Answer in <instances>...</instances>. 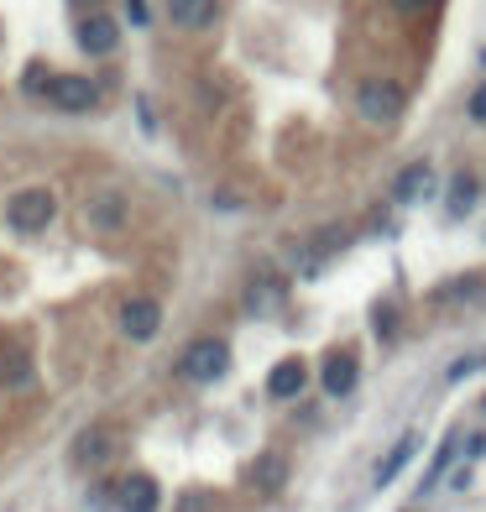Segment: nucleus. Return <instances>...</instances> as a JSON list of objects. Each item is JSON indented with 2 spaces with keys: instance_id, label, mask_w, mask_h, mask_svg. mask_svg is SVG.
<instances>
[{
  "instance_id": "obj_21",
  "label": "nucleus",
  "mask_w": 486,
  "mask_h": 512,
  "mask_svg": "<svg viewBox=\"0 0 486 512\" xmlns=\"http://www.w3.org/2000/svg\"><path fill=\"white\" fill-rule=\"evenodd\" d=\"M398 11H424V6H434V0H392Z\"/></svg>"
},
{
  "instance_id": "obj_17",
  "label": "nucleus",
  "mask_w": 486,
  "mask_h": 512,
  "mask_svg": "<svg viewBox=\"0 0 486 512\" xmlns=\"http://www.w3.org/2000/svg\"><path fill=\"white\" fill-rule=\"evenodd\" d=\"M476 288H481V277L471 272V277H460V283H450V288H439V293H434V304H455V298H471Z\"/></svg>"
},
{
  "instance_id": "obj_3",
  "label": "nucleus",
  "mask_w": 486,
  "mask_h": 512,
  "mask_svg": "<svg viewBox=\"0 0 486 512\" xmlns=\"http://www.w3.org/2000/svg\"><path fill=\"white\" fill-rule=\"evenodd\" d=\"M115 439H121V429H115V424H89V429H79V439L68 445V465H74V471H95V465L110 460Z\"/></svg>"
},
{
  "instance_id": "obj_9",
  "label": "nucleus",
  "mask_w": 486,
  "mask_h": 512,
  "mask_svg": "<svg viewBox=\"0 0 486 512\" xmlns=\"http://www.w3.org/2000/svg\"><path fill=\"white\" fill-rule=\"evenodd\" d=\"M168 21L178 32H210L220 21V0H168Z\"/></svg>"
},
{
  "instance_id": "obj_7",
  "label": "nucleus",
  "mask_w": 486,
  "mask_h": 512,
  "mask_svg": "<svg viewBox=\"0 0 486 512\" xmlns=\"http://www.w3.org/2000/svg\"><path fill=\"white\" fill-rule=\"evenodd\" d=\"M241 309L251 314V319H272L277 309H283V277H251L246 283V293H241Z\"/></svg>"
},
{
  "instance_id": "obj_14",
  "label": "nucleus",
  "mask_w": 486,
  "mask_h": 512,
  "mask_svg": "<svg viewBox=\"0 0 486 512\" xmlns=\"http://www.w3.org/2000/svg\"><path fill=\"white\" fill-rule=\"evenodd\" d=\"M392 194H398V199H424L429 194V162H408V168L398 173V183H392Z\"/></svg>"
},
{
  "instance_id": "obj_6",
  "label": "nucleus",
  "mask_w": 486,
  "mask_h": 512,
  "mask_svg": "<svg viewBox=\"0 0 486 512\" xmlns=\"http://www.w3.org/2000/svg\"><path fill=\"white\" fill-rule=\"evenodd\" d=\"M79 48L89 53V58H105V53H115V42H121V21H115V16H84L79 21Z\"/></svg>"
},
{
  "instance_id": "obj_19",
  "label": "nucleus",
  "mask_w": 486,
  "mask_h": 512,
  "mask_svg": "<svg viewBox=\"0 0 486 512\" xmlns=\"http://www.w3.org/2000/svg\"><path fill=\"white\" fill-rule=\"evenodd\" d=\"M126 16L136 21V27H147V0H126Z\"/></svg>"
},
{
  "instance_id": "obj_11",
  "label": "nucleus",
  "mask_w": 486,
  "mask_h": 512,
  "mask_svg": "<svg viewBox=\"0 0 486 512\" xmlns=\"http://www.w3.org/2000/svg\"><path fill=\"white\" fill-rule=\"evenodd\" d=\"M356 377H361V366H356V356H345V351H335L330 361L319 366V382H324V392H330V398L356 392Z\"/></svg>"
},
{
  "instance_id": "obj_12",
  "label": "nucleus",
  "mask_w": 486,
  "mask_h": 512,
  "mask_svg": "<svg viewBox=\"0 0 486 512\" xmlns=\"http://www.w3.org/2000/svg\"><path fill=\"white\" fill-rule=\"evenodd\" d=\"M304 382H309V366H304V361H277L272 377H267V392L288 403V398H298V392H304Z\"/></svg>"
},
{
  "instance_id": "obj_15",
  "label": "nucleus",
  "mask_w": 486,
  "mask_h": 512,
  "mask_svg": "<svg viewBox=\"0 0 486 512\" xmlns=\"http://www.w3.org/2000/svg\"><path fill=\"white\" fill-rule=\"evenodd\" d=\"M413 450H419V439H413V434H403V439H398V445H392V450H387V460L377 465V486H392V476H398V471H403V465L413 460Z\"/></svg>"
},
{
  "instance_id": "obj_10",
  "label": "nucleus",
  "mask_w": 486,
  "mask_h": 512,
  "mask_svg": "<svg viewBox=\"0 0 486 512\" xmlns=\"http://www.w3.org/2000/svg\"><path fill=\"white\" fill-rule=\"evenodd\" d=\"M157 502H162V492H157L152 476H126L115 486V507L121 512H157Z\"/></svg>"
},
{
  "instance_id": "obj_5",
  "label": "nucleus",
  "mask_w": 486,
  "mask_h": 512,
  "mask_svg": "<svg viewBox=\"0 0 486 512\" xmlns=\"http://www.w3.org/2000/svg\"><path fill=\"white\" fill-rule=\"evenodd\" d=\"M53 215H58V199L48 189H27V194L11 199V225L27 230V236H32V230H48Z\"/></svg>"
},
{
  "instance_id": "obj_22",
  "label": "nucleus",
  "mask_w": 486,
  "mask_h": 512,
  "mask_svg": "<svg viewBox=\"0 0 486 512\" xmlns=\"http://www.w3.org/2000/svg\"><path fill=\"white\" fill-rule=\"evenodd\" d=\"M68 6H95V0H68Z\"/></svg>"
},
{
  "instance_id": "obj_2",
  "label": "nucleus",
  "mask_w": 486,
  "mask_h": 512,
  "mask_svg": "<svg viewBox=\"0 0 486 512\" xmlns=\"http://www.w3.org/2000/svg\"><path fill=\"white\" fill-rule=\"evenodd\" d=\"M225 366H230V345H225L220 335H204V340H194V345H183L178 377H183V382H220Z\"/></svg>"
},
{
  "instance_id": "obj_18",
  "label": "nucleus",
  "mask_w": 486,
  "mask_h": 512,
  "mask_svg": "<svg viewBox=\"0 0 486 512\" xmlns=\"http://www.w3.org/2000/svg\"><path fill=\"white\" fill-rule=\"evenodd\" d=\"M272 481H283V460H262L257 465V486H272Z\"/></svg>"
},
{
  "instance_id": "obj_20",
  "label": "nucleus",
  "mask_w": 486,
  "mask_h": 512,
  "mask_svg": "<svg viewBox=\"0 0 486 512\" xmlns=\"http://www.w3.org/2000/svg\"><path fill=\"white\" fill-rule=\"evenodd\" d=\"M471 121H486V84L471 95Z\"/></svg>"
},
{
  "instance_id": "obj_13",
  "label": "nucleus",
  "mask_w": 486,
  "mask_h": 512,
  "mask_svg": "<svg viewBox=\"0 0 486 512\" xmlns=\"http://www.w3.org/2000/svg\"><path fill=\"white\" fill-rule=\"evenodd\" d=\"M121 220H126V194H100L95 199V209H89V225L95 230H121Z\"/></svg>"
},
{
  "instance_id": "obj_16",
  "label": "nucleus",
  "mask_w": 486,
  "mask_h": 512,
  "mask_svg": "<svg viewBox=\"0 0 486 512\" xmlns=\"http://www.w3.org/2000/svg\"><path fill=\"white\" fill-rule=\"evenodd\" d=\"M471 204H476V173H455V183H450V215H466Z\"/></svg>"
},
{
  "instance_id": "obj_8",
  "label": "nucleus",
  "mask_w": 486,
  "mask_h": 512,
  "mask_svg": "<svg viewBox=\"0 0 486 512\" xmlns=\"http://www.w3.org/2000/svg\"><path fill=\"white\" fill-rule=\"evenodd\" d=\"M157 330H162V309L152 298H126L121 304V335L126 340H152Z\"/></svg>"
},
{
  "instance_id": "obj_4",
  "label": "nucleus",
  "mask_w": 486,
  "mask_h": 512,
  "mask_svg": "<svg viewBox=\"0 0 486 512\" xmlns=\"http://www.w3.org/2000/svg\"><path fill=\"white\" fill-rule=\"evenodd\" d=\"M48 100H53L58 110L89 115V110L100 105V84H95V79H84V74H58V79L48 84Z\"/></svg>"
},
{
  "instance_id": "obj_1",
  "label": "nucleus",
  "mask_w": 486,
  "mask_h": 512,
  "mask_svg": "<svg viewBox=\"0 0 486 512\" xmlns=\"http://www.w3.org/2000/svg\"><path fill=\"white\" fill-rule=\"evenodd\" d=\"M356 115L366 126H377V131H387V126H398L403 121V110H408V95L392 79H361L356 84Z\"/></svg>"
}]
</instances>
